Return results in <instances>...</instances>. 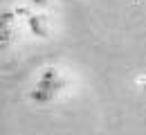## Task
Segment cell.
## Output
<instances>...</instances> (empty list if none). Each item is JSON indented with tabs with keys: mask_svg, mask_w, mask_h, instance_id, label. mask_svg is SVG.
Returning <instances> with one entry per match:
<instances>
[{
	"mask_svg": "<svg viewBox=\"0 0 146 135\" xmlns=\"http://www.w3.org/2000/svg\"><path fill=\"white\" fill-rule=\"evenodd\" d=\"M36 86L56 95V90H58V86H61V81H58V72H56L54 68H45V70L40 72V77H38V83H36Z\"/></svg>",
	"mask_w": 146,
	"mask_h": 135,
	"instance_id": "obj_1",
	"label": "cell"
},
{
	"mask_svg": "<svg viewBox=\"0 0 146 135\" xmlns=\"http://www.w3.org/2000/svg\"><path fill=\"white\" fill-rule=\"evenodd\" d=\"M27 27H29V32L38 36V39H45L47 36V27H45V18L40 16V14H32L29 18H27Z\"/></svg>",
	"mask_w": 146,
	"mask_h": 135,
	"instance_id": "obj_2",
	"label": "cell"
},
{
	"mask_svg": "<svg viewBox=\"0 0 146 135\" xmlns=\"http://www.w3.org/2000/svg\"><path fill=\"white\" fill-rule=\"evenodd\" d=\"M32 99L36 101V104H50L52 99H54V92H50V90H43V88H34L32 90Z\"/></svg>",
	"mask_w": 146,
	"mask_h": 135,
	"instance_id": "obj_3",
	"label": "cell"
},
{
	"mask_svg": "<svg viewBox=\"0 0 146 135\" xmlns=\"http://www.w3.org/2000/svg\"><path fill=\"white\" fill-rule=\"evenodd\" d=\"M29 5H34V7H45L47 5V0H27Z\"/></svg>",
	"mask_w": 146,
	"mask_h": 135,
	"instance_id": "obj_4",
	"label": "cell"
}]
</instances>
